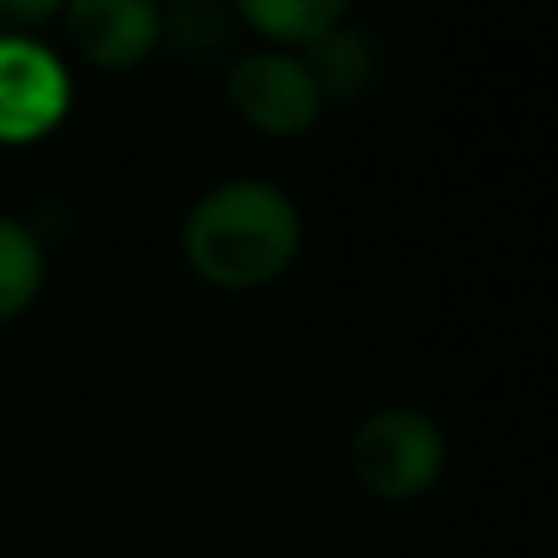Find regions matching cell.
Here are the masks:
<instances>
[{
  "instance_id": "9c48e42d",
  "label": "cell",
  "mask_w": 558,
  "mask_h": 558,
  "mask_svg": "<svg viewBox=\"0 0 558 558\" xmlns=\"http://www.w3.org/2000/svg\"><path fill=\"white\" fill-rule=\"evenodd\" d=\"M162 35H172L182 49H221L231 39V15L216 5H177L162 15Z\"/></svg>"
},
{
  "instance_id": "3957f363",
  "label": "cell",
  "mask_w": 558,
  "mask_h": 558,
  "mask_svg": "<svg viewBox=\"0 0 558 558\" xmlns=\"http://www.w3.org/2000/svg\"><path fill=\"white\" fill-rule=\"evenodd\" d=\"M231 108L270 137H299L318 123L324 113V94L308 78L304 59L284 54V49H255V54L235 59L231 78H226Z\"/></svg>"
},
{
  "instance_id": "ba28073f",
  "label": "cell",
  "mask_w": 558,
  "mask_h": 558,
  "mask_svg": "<svg viewBox=\"0 0 558 558\" xmlns=\"http://www.w3.org/2000/svg\"><path fill=\"white\" fill-rule=\"evenodd\" d=\"M304 69L324 98H357L373 84V45L353 29H333L318 45H308Z\"/></svg>"
},
{
  "instance_id": "277c9868",
  "label": "cell",
  "mask_w": 558,
  "mask_h": 558,
  "mask_svg": "<svg viewBox=\"0 0 558 558\" xmlns=\"http://www.w3.org/2000/svg\"><path fill=\"white\" fill-rule=\"evenodd\" d=\"M74 88L49 45L0 35V143H39L64 123Z\"/></svg>"
},
{
  "instance_id": "7a4b0ae2",
  "label": "cell",
  "mask_w": 558,
  "mask_h": 558,
  "mask_svg": "<svg viewBox=\"0 0 558 558\" xmlns=\"http://www.w3.org/2000/svg\"><path fill=\"white\" fill-rule=\"evenodd\" d=\"M353 475L377 500H416L446 471V432L416 407H383L353 432Z\"/></svg>"
},
{
  "instance_id": "8992f818",
  "label": "cell",
  "mask_w": 558,
  "mask_h": 558,
  "mask_svg": "<svg viewBox=\"0 0 558 558\" xmlns=\"http://www.w3.org/2000/svg\"><path fill=\"white\" fill-rule=\"evenodd\" d=\"M241 20L251 29H260L265 39H275V45L308 49V45H318L324 35L343 29L348 5L343 0H245Z\"/></svg>"
},
{
  "instance_id": "6da1fadb",
  "label": "cell",
  "mask_w": 558,
  "mask_h": 558,
  "mask_svg": "<svg viewBox=\"0 0 558 558\" xmlns=\"http://www.w3.org/2000/svg\"><path fill=\"white\" fill-rule=\"evenodd\" d=\"M304 221L284 186L241 177L192 206L182 226V255L196 279L216 289H260L294 265Z\"/></svg>"
},
{
  "instance_id": "52a82bcc",
  "label": "cell",
  "mask_w": 558,
  "mask_h": 558,
  "mask_svg": "<svg viewBox=\"0 0 558 558\" xmlns=\"http://www.w3.org/2000/svg\"><path fill=\"white\" fill-rule=\"evenodd\" d=\"M45 289V245L25 221L0 216V324L25 314Z\"/></svg>"
},
{
  "instance_id": "5b68a950",
  "label": "cell",
  "mask_w": 558,
  "mask_h": 558,
  "mask_svg": "<svg viewBox=\"0 0 558 558\" xmlns=\"http://www.w3.org/2000/svg\"><path fill=\"white\" fill-rule=\"evenodd\" d=\"M64 25L74 49L98 69H133L162 45V10L147 0H74Z\"/></svg>"
}]
</instances>
